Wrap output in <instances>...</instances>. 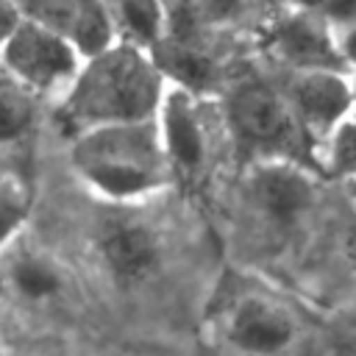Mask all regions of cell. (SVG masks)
<instances>
[{"instance_id": "obj_1", "label": "cell", "mask_w": 356, "mask_h": 356, "mask_svg": "<svg viewBox=\"0 0 356 356\" xmlns=\"http://www.w3.org/2000/svg\"><path fill=\"white\" fill-rule=\"evenodd\" d=\"M161 72L136 47H114L92 56L67 97L64 114L86 128L147 122L159 106Z\"/></svg>"}, {"instance_id": "obj_2", "label": "cell", "mask_w": 356, "mask_h": 356, "mask_svg": "<svg viewBox=\"0 0 356 356\" xmlns=\"http://www.w3.org/2000/svg\"><path fill=\"white\" fill-rule=\"evenodd\" d=\"M161 156L150 122H125L92 128L75 150V164L106 195L136 197L161 184Z\"/></svg>"}, {"instance_id": "obj_3", "label": "cell", "mask_w": 356, "mask_h": 356, "mask_svg": "<svg viewBox=\"0 0 356 356\" xmlns=\"http://www.w3.org/2000/svg\"><path fill=\"white\" fill-rule=\"evenodd\" d=\"M234 139L259 161H298L314 170V142L292 114L281 89L264 81H245L228 95L225 106Z\"/></svg>"}, {"instance_id": "obj_4", "label": "cell", "mask_w": 356, "mask_h": 356, "mask_svg": "<svg viewBox=\"0 0 356 356\" xmlns=\"http://www.w3.org/2000/svg\"><path fill=\"white\" fill-rule=\"evenodd\" d=\"M264 47L289 72H353L339 33L312 11L289 3L267 22Z\"/></svg>"}, {"instance_id": "obj_5", "label": "cell", "mask_w": 356, "mask_h": 356, "mask_svg": "<svg viewBox=\"0 0 356 356\" xmlns=\"http://www.w3.org/2000/svg\"><path fill=\"white\" fill-rule=\"evenodd\" d=\"M256 211L278 231H292L317 206L314 170L298 161H259L248 181Z\"/></svg>"}, {"instance_id": "obj_6", "label": "cell", "mask_w": 356, "mask_h": 356, "mask_svg": "<svg viewBox=\"0 0 356 356\" xmlns=\"http://www.w3.org/2000/svg\"><path fill=\"white\" fill-rule=\"evenodd\" d=\"M353 72H292L281 95L292 114L312 136L323 145L331 131L353 111Z\"/></svg>"}, {"instance_id": "obj_7", "label": "cell", "mask_w": 356, "mask_h": 356, "mask_svg": "<svg viewBox=\"0 0 356 356\" xmlns=\"http://www.w3.org/2000/svg\"><path fill=\"white\" fill-rule=\"evenodd\" d=\"M75 56L78 50L72 47V42L33 19H22L17 31L3 42V58L8 70L39 89L72 78L78 67Z\"/></svg>"}, {"instance_id": "obj_8", "label": "cell", "mask_w": 356, "mask_h": 356, "mask_svg": "<svg viewBox=\"0 0 356 356\" xmlns=\"http://www.w3.org/2000/svg\"><path fill=\"white\" fill-rule=\"evenodd\" d=\"M228 339L250 356H281L298 339L295 314L264 295H248L228 320Z\"/></svg>"}, {"instance_id": "obj_9", "label": "cell", "mask_w": 356, "mask_h": 356, "mask_svg": "<svg viewBox=\"0 0 356 356\" xmlns=\"http://www.w3.org/2000/svg\"><path fill=\"white\" fill-rule=\"evenodd\" d=\"M97 245L108 270L122 284L145 281L159 264V242L150 234V228L122 214L106 217L100 222Z\"/></svg>"}, {"instance_id": "obj_10", "label": "cell", "mask_w": 356, "mask_h": 356, "mask_svg": "<svg viewBox=\"0 0 356 356\" xmlns=\"http://www.w3.org/2000/svg\"><path fill=\"white\" fill-rule=\"evenodd\" d=\"M31 19L72 42L75 50L97 56L108 44V17L97 0H22Z\"/></svg>"}, {"instance_id": "obj_11", "label": "cell", "mask_w": 356, "mask_h": 356, "mask_svg": "<svg viewBox=\"0 0 356 356\" xmlns=\"http://www.w3.org/2000/svg\"><path fill=\"white\" fill-rule=\"evenodd\" d=\"M164 150L184 172H197L206 156V139L186 92H175L164 106Z\"/></svg>"}, {"instance_id": "obj_12", "label": "cell", "mask_w": 356, "mask_h": 356, "mask_svg": "<svg viewBox=\"0 0 356 356\" xmlns=\"http://www.w3.org/2000/svg\"><path fill=\"white\" fill-rule=\"evenodd\" d=\"M153 64L161 75L175 78L184 89H200L211 78V61L195 47V42H175V39L156 42Z\"/></svg>"}, {"instance_id": "obj_13", "label": "cell", "mask_w": 356, "mask_h": 356, "mask_svg": "<svg viewBox=\"0 0 356 356\" xmlns=\"http://www.w3.org/2000/svg\"><path fill=\"white\" fill-rule=\"evenodd\" d=\"M320 164L345 184H356V111H350L323 142Z\"/></svg>"}, {"instance_id": "obj_14", "label": "cell", "mask_w": 356, "mask_h": 356, "mask_svg": "<svg viewBox=\"0 0 356 356\" xmlns=\"http://www.w3.org/2000/svg\"><path fill=\"white\" fill-rule=\"evenodd\" d=\"M117 8L136 42L156 44L161 28V0H117Z\"/></svg>"}, {"instance_id": "obj_15", "label": "cell", "mask_w": 356, "mask_h": 356, "mask_svg": "<svg viewBox=\"0 0 356 356\" xmlns=\"http://www.w3.org/2000/svg\"><path fill=\"white\" fill-rule=\"evenodd\" d=\"M11 278H14V286H17L22 295L33 298V300L50 298V295L58 289V284H61L58 273H56L47 261L33 259V256L19 259V261L14 264V270H11Z\"/></svg>"}, {"instance_id": "obj_16", "label": "cell", "mask_w": 356, "mask_h": 356, "mask_svg": "<svg viewBox=\"0 0 356 356\" xmlns=\"http://www.w3.org/2000/svg\"><path fill=\"white\" fill-rule=\"evenodd\" d=\"M289 6L306 8L323 22H328L337 33H345L356 25V0H286Z\"/></svg>"}, {"instance_id": "obj_17", "label": "cell", "mask_w": 356, "mask_h": 356, "mask_svg": "<svg viewBox=\"0 0 356 356\" xmlns=\"http://www.w3.org/2000/svg\"><path fill=\"white\" fill-rule=\"evenodd\" d=\"M31 125V106L14 89H0V142L17 139Z\"/></svg>"}, {"instance_id": "obj_18", "label": "cell", "mask_w": 356, "mask_h": 356, "mask_svg": "<svg viewBox=\"0 0 356 356\" xmlns=\"http://www.w3.org/2000/svg\"><path fill=\"white\" fill-rule=\"evenodd\" d=\"M22 214H25V203L17 197L14 186L3 189V192H0V239L19 222Z\"/></svg>"}, {"instance_id": "obj_19", "label": "cell", "mask_w": 356, "mask_h": 356, "mask_svg": "<svg viewBox=\"0 0 356 356\" xmlns=\"http://www.w3.org/2000/svg\"><path fill=\"white\" fill-rule=\"evenodd\" d=\"M245 0H192L200 19H228L242 8Z\"/></svg>"}, {"instance_id": "obj_20", "label": "cell", "mask_w": 356, "mask_h": 356, "mask_svg": "<svg viewBox=\"0 0 356 356\" xmlns=\"http://www.w3.org/2000/svg\"><path fill=\"white\" fill-rule=\"evenodd\" d=\"M19 22H22V19H19V6H17L14 0H0V47H3V42L17 31Z\"/></svg>"}, {"instance_id": "obj_21", "label": "cell", "mask_w": 356, "mask_h": 356, "mask_svg": "<svg viewBox=\"0 0 356 356\" xmlns=\"http://www.w3.org/2000/svg\"><path fill=\"white\" fill-rule=\"evenodd\" d=\"M337 348H339L342 356H356V312L342 320L339 337H337Z\"/></svg>"}, {"instance_id": "obj_22", "label": "cell", "mask_w": 356, "mask_h": 356, "mask_svg": "<svg viewBox=\"0 0 356 356\" xmlns=\"http://www.w3.org/2000/svg\"><path fill=\"white\" fill-rule=\"evenodd\" d=\"M353 209H356V203H353ZM342 256L356 267V211L348 217V222L342 228Z\"/></svg>"}, {"instance_id": "obj_23", "label": "cell", "mask_w": 356, "mask_h": 356, "mask_svg": "<svg viewBox=\"0 0 356 356\" xmlns=\"http://www.w3.org/2000/svg\"><path fill=\"white\" fill-rule=\"evenodd\" d=\"M339 42H342V50H345V58H348V64L356 70V25H353L350 31L339 33Z\"/></svg>"}, {"instance_id": "obj_24", "label": "cell", "mask_w": 356, "mask_h": 356, "mask_svg": "<svg viewBox=\"0 0 356 356\" xmlns=\"http://www.w3.org/2000/svg\"><path fill=\"white\" fill-rule=\"evenodd\" d=\"M345 189H348V195H350V200L356 203V184H345Z\"/></svg>"}, {"instance_id": "obj_25", "label": "cell", "mask_w": 356, "mask_h": 356, "mask_svg": "<svg viewBox=\"0 0 356 356\" xmlns=\"http://www.w3.org/2000/svg\"><path fill=\"white\" fill-rule=\"evenodd\" d=\"M350 81H353V111H356V70H353V75H350Z\"/></svg>"}]
</instances>
